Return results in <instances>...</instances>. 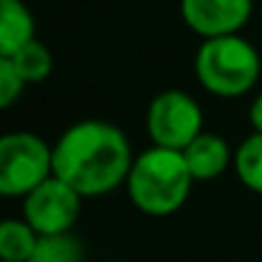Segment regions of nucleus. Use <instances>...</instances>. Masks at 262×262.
<instances>
[{"label": "nucleus", "instance_id": "obj_1", "mask_svg": "<svg viewBox=\"0 0 262 262\" xmlns=\"http://www.w3.org/2000/svg\"><path fill=\"white\" fill-rule=\"evenodd\" d=\"M134 157L128 137L116 123L85 118L67 126L54 142V178L82 198H100L126 185Z\"/></svg>", "mask_w": 262, "mask_h": 262}, {"label": "nucleus", "instance_id": "obj_2", "mask_svg": "<svg viewBox=\"0 0 262 262\" xmlns=\"http://www.w3.org/2000/svg\"><path fill=\"white\" fill-rule=\"evenodd\" d=\"M193 183L183 152L152 144L134 157L126 178V193L137 211L147 216H170L185 206Z\"/></svg>", "mask_w": 262, "mask_h": 262}, {"label": "nucleus", "instance_id": "obj_3", "mask_svg": "<svg viewBox=\"0 0 262 262\" xmlns=\"http://www.w3.org/2000/svg\"><path fill=\"white\" fill-rule=\"evenodd\" d=\"M193 72L206 93L216 98H242L257 85L262 59L254 44L242 34L216 36L201 41L193 59Z\"/></svg>", "mask_w": 262, "mask_h": 262}, {"label": "nucleus", "instance_id": "obj_4", "mask_svg": "<svg viewBox=\"0 0 262 262\" xmlns=\"http://www.w3.org/2000/svg\"><path fill=\"white\" fill-rule=\"evenodd\" d=\"M54 175V147L34 131H11L0 139V195L26 198Z\"/></svg>", "mask_w": 262, "mask_h": 262}, {"label": "nucleus", "instance_id": "obj_5", "mask_svg": "<svg viewBox=\"0 0 262 262\" xmlns=\"http://www.w3.org/2000/svg\"><path fill=\"white\" fill-rule=\"evenodd\" d=\"M147 134L155 147L183 152L198 134H203V111L185 90H162L147 108Z\"/></svg>", "mask_w": 262, "mask_h": 262}, {"label": "nucleus", "instance_id": "obj_6", "mask_svg": "<svg viewBox=\"0 0 262 262\" xmlns=\"http://www.w3.org/2000/svg\"><path fill=\"white\" fill-rule=\"evenodd\" d=\"M82 201L85 198L75 188L52 175L26 198H21V219H26L39 236L70 234L80 219Z\"/></svg>", "mask_w": 262, "mask_h": 262}, {"label": "nucleus", "instance_id": "obj_7", "mask_svg": "<svg viewBox=\"0 0 262 262\" xmlns=\"http://www.w3.org/2000/svg\"><path fill=\"white\" fill-rule=\"evenodd\" d=\"M254 11V0H180L183 24L201 39L239 34Z\"/></svg>", "mask_w": 262, "mask_h": 262}, {"label": "nucleus", "instance_id": "obj_8", "mask_svg": "<svg viewBox=\"0 0 262 262\" xmlns=\"http://www.w3.org/2000/svg\"><path fill=\"white\" fill-rule=\"evenodd\" d=\"M183 157H185L188 170H190L195 183L216 180L234 165V152H231L229 142L221 134H213V131H203V134H198L183 149Z\"/></svg>", "mask_w": 262, "mask_h": 262}, {"label": "nucleus", "instance_id": "obj_9", "mask_svg": "<svg viewBox=\"0 0 262 262\" xmlns=\"http://www.w3.org/2000/svg\"><path fill=\"white\" fill-rule=\"evenodd\" d=\"M36 39V21L26 0H0V57H13Z\"/></svg>", "mask_w": 262, "mask_h": 262}, {"label": "nucleus", "instance_id": "obj_10", "mask_svg": "<svg viewBox=\"0 0 262 262\" xmlns=\"http://www.w3.org/2000/svg\"><path fill=\"white\" fill-rule=\"evenodd\" d=\"M39 244V234L26 219H6L0 224V262H29Z\"/></svg>", "mask_w": 262, "mask_h": 262}, {"label": "nucleus", "instance_id": "obj_11", "mask_svg": "<svg viewBox=\"0 0 262 262\" xmlns=\"http://www.w3.org/2000/svg\"><path fill=\"white\" fill-rule=\"evenodd\" d=\"M234 175L236 180L262 195V134H257V131H252L249 137H244L239 142V147L234 149Z\"/></svg>", "mask_w": 262, "mask_h": 262}, {"label": "nucleus", "instance_id": "obj_12", "mask_svg": "<svg viewBox=\"0 0 262 262\" xmlns=\"http://www.w3.org/2000/svg\"><path fill=\"white\" fill-rule=\"evenodd\" d=\"M13 62V67L18 70V75L26 80V85H39L44 82L52 70H54V57L49 52L47 44H41L39 39H34L31 44H26L24 49H18L13 57H6Z\"/></svg>", "mask_w": 262, "mask_h": 262}, {"label": "nucleus", "instance_id": "obj_13", "mask_svg": "<svg viewBox=\"0 0 262 262\" xmlns=\"http://www.w3.org/2000/svg\"><path fill=\"white\" fill-rule=\"evenodd\" d=\"M82 259H85V247L70 231V234L39 236V244L29 262H82Z\"/></svg>", "mask_w": 262, "mask_h": 262}, {"label": "nucleus", "instance_id": "obj_14", "mask_svg": "<svg viewBox=\"0 0 262 262\" xmlns=\"http://www.w3.org/2000/svg\"><path fill=\"white\" fill-rule=\"evenodd\" d=\"M26 90V80L18 75L11 59L0 57V108H11Z\"/></svg>", "mask_w": 262, "mask_h": 262}, {"label": "nucleus", "instance_id": "obj_15", "mask_svg": "<svg viewBox=\"0 0 262 262\" xmlns=\"http://www.w3.org/2000/svg\"><path fill=\"white\" fill-rule=\"evenodd\" d=\"M249 123H252V131L262 134V93H257L249 103Z\"/></svg>", "mask_w": 262, "mask_h": 262}, {"label": "nucleus", "instance_id": "obj_16", "mask_svg": "<svg viewBox=\"0 0 262 262\" xmlns=\"http://www.w3.org/2000/svg\"><path fill=\"white\" fill-rule=\"evenodd\" d=\"M259 18H262V8H259Z\"/></svg>", "mask_w": 262, "mask_h": 262}, {"label": "nucleus", "instance_id": "obj_17", "mask_svg": "<svg viewBox=\"0 0 262 262\" xmlns=\"http://www.w3.org/2000/svg\"><path fill=\"white\" fill-rule=\"evenodd\" d=\"M116 262H121V259H116Z\"/></svg>", "mask_w": 262, "mask_h": 262}]
</instances>
